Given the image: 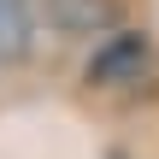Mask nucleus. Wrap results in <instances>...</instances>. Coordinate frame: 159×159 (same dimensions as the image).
Segmentation results:
<instances>
[{"label": "nucleus", "mask_w": 159, "mask_h": 159, "mask_svg": "<svg viewBox=\"0 0 159 159\" xmlns=\"http://www.w3.org/2000/svg\"><path fill=\"white\" fill-rule=\"evenodd\" d=\"M0 6H24V0H0Z\"/></svg>", "instance_id": "obj_4"}, {"label": "nucleus", "mask_w": 159, "mask_h": 159, "mask_svg": "<svg viewBox=\"0 0 159 159\" xmlns=\"http://www.w3.org/2000/svg\"><path fill=\"white\" fill-rule=\"evenodd\" d=\"M30 47H35V18H30V6H0V65L30 59Z\"/></svg>", "instance_id": "obj_3"}, {"label": "nucleus", "mask_w": 159, "mask_h": 159, "mask_svg": "<svg viewBox=\"0 0 159 159\" xmlns=\"http://www.w3.org/2000/svg\"><path fill=\"white\" fill-rule=\"evenodd\" d=\"M41 18H47L59 35L89 41V35H112V24H118V0H41Z\"/></svg>", "instance_id": "obj_2"}, {"label": "nucleus", "mask_w": 159, "mask_h": 159, "mask_svg": "<svg viewBox=\"0 0 159 159\" xmlns=\"http://www.w3.org/2000/svg\"><path fill=\"white\" fill-rule=\"evenodd\" d=\"M148 65H153L148 35L118 30V35H106V41L89 53V83H94V89H130V83L148 77Z\"/></svg>", "instance_id": "obj_1"}]
</instances>
